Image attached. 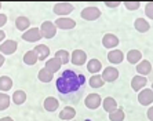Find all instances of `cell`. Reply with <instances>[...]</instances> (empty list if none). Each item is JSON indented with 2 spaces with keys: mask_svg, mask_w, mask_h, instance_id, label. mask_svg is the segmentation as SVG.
Masks as SVG:
<instances>
[{
  "mask_svg": "<svg viewBox=\"0 0 153 121\" xmlns=\"http://www.w3.org/2000/svg\"><path fill=\"white\" fill-rule=\"evenodd\" d=\"M82 84L83 83L80 80V75L75 73L71 69L65 70L57 80V88L61 94H71L73 91H77Z\"/></svg>",
  "mask_w": 153,
  "mask_h": 121,
  "instance_id": "obj_1",
  "label": "cell"
},
{
  "mask_svg": "<svg viewBox=\"0 0 153 121\" xmlns=\"http://www.w3.org/2000/svg\"><path fill=\"white\" fill-rule=\"evenodd\" d=\"M57 33V26L55 24H53L51 21H46L43 22L42 26H40V35L44 39H53Z\"/></svg>",
  "mask_w": 153,
  "mask_h": 121,
  "instance_id": "obj_2",
  "label": "cell"
},
{
  "mask_svg": "<svg viewBox=\"0 0 153 121\" xmlns=\"http://www.w3.org/2000/svg\"><path fill=\"white\" fill-rule=\"evenodd\" d=\"M82 18L85 21H95L101 17V10L98 7H94V6H90V7H85L82 11Z\"/></svg>",
  "mask_w": 153,
  "mask_h": 121,
  "instance_id": "obj_3",
  "label": "cell"
},
{
  "mask_svg": "<svg viewBox=\"0 0 153 121\" xmlns=\"http://www.w3.org/2000/svg\"><path fill=\"white\" fill-rule=\"evenodd\" d=\"M138 102L142 106H148V105L153 103V89L152 88H145L138 94Z\"/></svg>",
  "mask_w": 153,
  "mask_h": 121,
  "instance_id": "obj_4",
  "label": "cell"
},
{
  "mask_svg": "<svg viewBox=\"0 0 153 121\" xmlns=\"http://www.w3.org/2000/svg\"><path fill=\"white\" fill-rule=\"evenodd\" d=\"M146 84H148V80H146L145 76H134L131 80V88L134 89V91H137V92H141L142 89H145Z\"/></svg>",
  "mask_w": 153,
  "mask_h": 121,
  "instance_id": "obj_5",
  "label": "cell"
},
{
  "mask_svg": "<svg viewBox=\"0 0 153 121\" xmlns=\"http://www.w3.org/2000/svg\"><path fill=\"white\" fill-rule=\"evenodd\" d=\"M17 47L18 44L15 40H6L0 44V52L4 54V55H11L17 51Z\"/></svg>",
  "mask_w": 153,
  "mask_h": 121,
  "instance_id": "obj_6",
  "label": "cell"
},
{
  "mask_svg": "<svg viewBox=\"0 0 153 121\" xmlns=\"http://www.w3.org/2000/svg\"><path fill=\"white\" fill-rule=\"evenodd\" d=\"M84 103L88 109L94 110V109H98V107H100V105L102 103V99H101L100 94H90V95H87V98H85Z\"/></svg>",
  "mask_w": 153,
  "mask_h": 121,
  "instance_id": "obj_7",
  "label": "cell"
},
{
  "mask_svg": "<svg viewBox=\"0 0 153 121\" xmlns=\"http://www.w3.org/2000/svg\"><path fill=\"white\" fill-rule=\"evenodd\" d=\"M102 78H103V81L105 83H113L116 81L119 78V70L116 68H106V69H103L102 72Z\"/></svg>",
  "mask_w": 153,
  "mask_h": 121,
  "instance_id": "obj_8",
  "label": "cell"
},
{
  "mask_svg": "<svg viewBox=\"0 0 153 121\" xmlns=\"http://www.w3.org/2000/svg\"><path fill=\"white\" fill-rule=\"evenodd\" d=\"M22 39L25 41H29V43H35L37 40L42 39V35H40V28H32L26 30L24 35H22Z\"/></svg>",
  "mask_w": 153,
  "mask_h": 121,
  "instance_id": "obj_9",
  "label": "cell"
},
{
  "mask_svg": "<svg viewBox=\"0 0 153 121\" xmlns=\"http://www.w3.org/2000/svg\"><path fill=\"white\" fill-rule=\"evenodd\" d=\"M87 61V54L84 52L83 50H75L72 52V57H71V62L76 66H82V65L85 63Z\"/></svg>",
  "mask_w": 153,
  "mask_h": 121,
  "instance_id": "obj_10",
  "label": "cell"
},
{
  "mask_svg": "<svg viewBox=\"0 0 153 121\" xmlns=\"http://www.w3.org/2000/svg\"><path fill=\"white\" fill-rule=\"evenodd\" d=\"M73 4L72 3H57L54 6V13L57 15H68L73 11Z\"/></svg>",
  "mask_w": 153,
  "mask_h": 121,
  "instance_id": "obj_11",
  "label": "cell"
},
{
  "mask_svg": "<svg viewBox=\"0 0 153 121\" xmlns=\"http://www.w3.org/2000/svg\"><path fill=\"white\" fill-rule=\"evenodd\" d=\"M55 26H57V29H65V30H68V29H73L76 26V22L75 19H72V18H58V19H55Z\"/></svg>",
  "mask_w": 153,
  "mask_h": 121,
  "instance_id": "obj_12",
  "label": "cell"
},
{
  "mask_svg": "<svg viewBox=\"0 0 153 121\" xmlns=\"http://www.w3.org/2000/svg\"><path fill=\"white\" fill-rule=\"evenodd\" d=\"M102 46L105 48H114L119 46V37L114 36L113 33H106L102 39Z\"/></svg>",
  "mask_w": 153,
  "mask_h": 121,
  "instance_id": "obj_13",
  "label": "cell"
},
{
  "mask_svg": "<svg viewBox=\"0 0 153 121\" xmlns=\"http://www.w3.org/2000/svg\"><path fill=\"white\" fill-rule=\"evenodd\" d=\"M102 106H103V110L106 111V113H109V114H111L112 111H114L116 109H119L116 99H114V98H111V96H108V98L103 99Z\"/></svg>",
  "mask_w": 153,
  "mask_h": 121,
  "instance_id": "obj_14",
  "label": "cell"
},
{
  "mask_svg": "<svg viewBox=\"0 0 153 121\" xmlns=\"http://www.w3.org/2000/svg\"><path fill=\"white\" fill-rule=\"evenodd\" d=\"M137 72H138L139 76H148L152 72V63L149 61H141L137 65Z\"/></svg>",
  "mask_w": 153,
  "mask_h": 121,
  "instance_id": "obj_15",
  "label": "cell"
},
{
  "mask_svg": "<svg viewBox=\"0 0 153 121\" xmlns=\"http://www.w3.org/2000/svg\"><path fill=\"white\" fill-rule=\"evenodd\" d=\"M108 59H109V62H112V63H114V65L121 63L123 59H124V54L121 52L120 50H112L108 54Z\"/></svg>",
  "mask_w": 153,
  "mask_h": 121,
  "instance_id": "obj_16",
  "label": "cell"
},
{
  "mask_svg": "<svg viewBox=\"0 0 153 121\" xmlns=\"http://www.w3.org/2000/svg\"><path fill=\"white\" fill-rule=\"evenodd\" d=\"M134 28H135L138 32L145 33V32H148V30L150 29V25H149V22L146 21L145 18H137L135 22H134Z\"/></svg>",
  "mask_w": 153,
  "mask_h": 121,
  "instance_id": "obj_17",
  "label": "cell"
},
{
  "mask_svg": "<svg viewBox=\"0 0 153 121\" xmlns=\"http://www.w3.org/2000/svg\"><path fill=\"white\" fill-rule=\"evenodd\" d=\"M59 106V102H58L57 98H53V96H48L44 99V109L47 111H55Z\"/></svg>",
  "mask_w": 153,
  "mask_h": 121,
  "instance_id": "obj_18",
  "label": "cell"
},
{
  "mask_svg": "<svg viewBox=\"0 0 153 121\" xmlns=\"http://www.w3.org/2000/svg\"><path fill=\"white\" fill-rule=\"evenodd\" d=\"M142 59V54L138 50H130L127 54V61L132 65H138V62H141Z\"/></svg>",
  "mask_w": 153,
  "mask_h": 121,
  "instance_id": "obj_19",
  "label": "cell"
},
{
  "mask_svg": "<svg viewBox=\"0 0 153 121\" xmlns=\"http://www.w3.org/2000/svg\"><path fill=\"white\" fill-rule=\"evenodd\" d=\"M61 66H62V63L54 57V58H51V59L46 61V66H44V68L48 69L51 73H55V72H58L61 69Z\"/></svg>",
  "mask_w": 153,
  "mask_h": 121,
  "instance_id": "obj_20",
  "label": "cell"
},
{
  "mask_svg": "<svg viewBox=\"0 0 153 121\" xmlns=\"http://www.w3.org/2000/svg\"><path fill=\"white\" fill-rule=\"evenodd\" d=\"M35 51H36V54H37V57H39V61L47 59L48 55H50V50H48V47L44 46V44H39V46H36Z\"/></svg>",
  "mask_w": 153,
  "mask_h": 121,
  "instance_id": "obj_21",
  "label": "cell"
},
{
  "mask_svg": "<svg viewBox=\"0 0 153 121\" xmlns=\"http://www.w3.org/2000/svg\"><path fill=\"white\" fill-rule=\"evenodd\" d=\"M101 69H102V63H101V61L98 59H91L88 61V63H87V70L90 72V73H93V75H98V72H101Z\"/></svg>",
  "mask_w": 153,
  "mask_h": 121,
  "instance_id": "obj_22",
  "label": "cell"
},
{
  "mask_svg": "<svg viewBox=\"0 0 153 121\" xmlns=\"http://www.w3.org/2000/svg\"><path fill=\"white\" fill-rule=\"evenodd\" d=\"M75 116H76V110L73 109V107H71V106L64 107V109L61 110V113H59L61 120H72Z\"/></svg>",
  "mask_w": 153,
  "mask_h": 121,
  "instance_id": "obj_23",
  "label": "cell"
},
{
  "mask_svg": "<svg viewBox=\"0 0 153 121\" xmlns=\"http://www.w3.org/2000/svg\"><path fill=\"white\" fill-rule=\"evenodd\" d=\"M29 25H30V21H29L28 17L21 15V17H18L15 19V26H17L18 30H26L29 28Z\"/></svg>",
  "mask_w": 153,
  "mask_h": 121,
  "instance_id": "obj_24",
  "label": "cell"
},
{
  "mask_svg": "<svg viewBox=\"0 0 153 121\" xmlns=\"http://www.w3.org/2000/svg\"><path fill=\"white\" fill-rule=\"evenodd\" d=\"M88 84L91 88H101L105 84V81H103V78L101 75H93L88 80Z\"/></svg>",
  "mask_w": 153,
  "mask_h": 121,
  "instance_id": "obj_25",
  "label": "cell"
},
{
  "mask_svg": "<svg viewBox=\"0 0 153 121\" xmlns=\"http://www.w3.org/2000/svg\"><path fill=\"white\" fill-rule=\"evenodd\" d=\"M53 75L54 73H51L48 69L43 68L39 70V75H37V77H39V80L42 83H50L51 80H53Z\"/></svg>",
  "mask_w": 153,
  "mask_h": 121,
  "instance_id": "obj_26",
  "label": "cell"
},
{
  "mask_svg": "<svg viewBox=\"0 0 153 121\" xmlns=\"http://www.w3.org/2000/svg\"><path fill=\"white\" fill-rule=\"evenodd\" d=\"M11 87H13V80L8 76H1L0 77V91L6 92V91L11 89Z\"/></svg>",
  "mask_w": 153,
  "mask_h": 121,
  "instance_id": "obj_27",
  "label": "cell"
},
{
  "mask_svg": "<svg viewBox=\"0 0 153 121\" xmlns=\"http://www.w3.org/2000/svg\"><path fill=\"white\" fill-rule=\"evenodd\" d=\"M37 61H39V57H37V54H36L35 50L28 51V52L24 55V62H25L26 65H35Z\"/></svg>",
  "mask_w": 153,
  "mask_h": 121,
  "instance_id": "obj_28",
  "label": "cell"
},
{
  "mask_svg": "<svg viewBox=\"0 0 153 121\" xmlns=\"http://www.w3.org/2000/svg\"><path fill=\"white\" fill-rule=\"evenodd\" d=\"M55 58H57L62 65L68 63L69 61H71V55H69V52L66 50H58L57 52H55Z\"/></svg>",
  "mask_w": 153,
  "mask_h": 121,
  "instance_id": "obj_29",
  "label": "cell"
},
{
  "mask_svg": "<svg viewBox=\"0 0 153 121\" xmlns=\"http://www.w3.org/2000/svg\"><path fill=\"white\" fill-rule=\"evenodd\" d=\"M13 100H14L15 105H22V103H25V100H26V94L24 92V91H21V89H18V91H15V92L13 94Z\"/></svg>",
  "mask_w": 153,
  "mask_h": 121,
  "instance_id": "obj_30",
  "label": "cell"
},
{
  "mask_svg": "<svg viewBox=\"0 0 153 121\" xmlns=\"http://www.w3.org/2000/svg\"><path fill=\"white\" fill-rule=\"evenodd\" d=\"M109 120L111 121H123L124 120V111L121 109H116L114 111H112L109 114Z\"/></svg>",
  "mask_w": 153,
  "mask_h": 121,
  "instance_id": "obj_31",
  "label": "cell"
},
{
  "mask_svg": "<svg viewBox=\"0 0 153 121\" xmlns=\"http://www.w3.org/2000/svg\"><path fill=\"white\" fill-rule=\"evenodd\" d=\"M10 106V96L7 94L0 92V110H6Z\"/></svg>",
  "mask_w": 153,
  "mask_h": 121,
  "instance_id": "obj_32",
  "label": "cell"
},
{
  "mask_svg": "<svg viewBox=\"0 0 153 121\" xmlns=\"http://www.w3.org/2000/svg\"><path fill=\"white\" fill-rule=\"evenodd\" d=\"M124 6H126V8H127V10L134 11V10H138L139 6H141V3H139V1H126Z\"/></svg>",
  "mask_w": 153,
  "mask_h": 121,
  "instance_id": "obj_33",
  "label": "cell"
},
{
  "mask_svg": "<svg viewBox=\"0 0 153 121\" xmlns=\"http://www.w3.org/2000/svg\"><path fill=\"white\" fill-rule=\"evenodd\" d=\"M145 14L148 18L153 19V1H150V3H148L145 6Z\"/></svg>",
  "mask_w": 153,
  "mask_h": 121,
  "instance_id": "obj_34",
  "label": "cell"
},
{
  "mask_svg": "<svg viewBox=\"0 0 153 121\" xmlns=\"http://www.w3.org/2000/svg\"><path fill=\"white\" fill-rule=\"evenodd\" d=\"M105 6H106V7H111V8H114V7H117V6H120V1H106Z\"/></svg>",
  "mask_w": 153,
  "mask_h": 121,
  "instance_id": "obj_35",
  "label": "cell"
},
{
  "mask_svg": "<svg viewBox=\"0 0 153 121\" xmlns=\"http://www.w3.org/2000/svg\"><path fill=\"white\" fill-rule=\"evenodd\" d=\"M6 22H7V17L6 14H0V28L3 25H6Z\"/></svg>",
  "mask_w": 153,
  "mask_h": 121,
  "instance_id": "obj_36",
  "label": "cell"
},
{
  "mask_svg": "<svg viewBox=\"0 0 153 121\" xmlns=\"http://www.w3.org/2000/svg\"><path fill=\"white\" fill-rule=\"evenodd\" d=\"M148 118H149L150 121H153V106L152 107H149V109H148Z\"/></svg>",
  "mask_w": 153,
  "mask_h": 121,
  "instance_id": "obj_37",
  "label": "cell"
},
{
  "mask_svg": "<svg viewBox=\"0 0 153 121\" xmlns=\"http://www.w3.org/2000/svg\"><path fill=\"white\" fill-rule=\"evenodd\" d=\"M3 39H6V33H4L3 30H0V43L3 41Z\"/></svg>",
  "mask_w": 153,
  "mask_h": 121,
  "instance_id": "obj_38",
  "label": "cell"
},
{
  "mask_svg": "<svg viewBox=\"0 0 153 121\" xmlns=\"http://www.w3.org/2000/svg\"><path fill=\"white\" fill-rule=\"evenodd\" d=\"M3 63H4V57L1 55V54H0V68L3 66Z\"/></svg>",
  "mask_w": 153,
  "mask_h": 121,
  "instance_id": "obj_39",
  "label": "cell"
},
{
  "mask_svg": "<svg viewBox=\"0 0 153 121\" xmlns=\"http://www.w3.org/2000/svg\"><path fill=\"white\" fill-rule=\"evenodd\" d=\"M0 121H14L11 117H3V118H0Z\"/></svg>",
  "mask_w": 153,
  "mask_h": 121,
  "instance_id": "obj_40",
  "label": "cell"
},
{
  "mask_svg": "<svg viewBox=\"0 0 153 121\" xmlns=\"http://www.w3.org/2000/svg\"><path fill=\"white\" fill-rule=\"evenodd\" d=\"M0 8H1V3H0Z\"/></svg>",
  "mask_w": 153,
  "mask_h": 121,
  "instance_id": "obj_41",
  "label": "cell"
},
{
  "mask_svg": "<svg viewBox=\"0 0 153 121\" xmlns=\"http://www.w3.org/2000/svg\"><path fill=\"white\" fill-rule=\"evenodd\" d=\"M152 89H153V84H152Z\"/></svg>",
  "mask_w": 153,
  "mask_h": 121,
  "instance_id": "obj_42",
  "label": "cell"
}]
</instances>
